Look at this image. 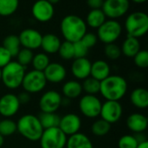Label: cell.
I'll use <instances>...</instances> for the list:
<instances>
[{
  "mask_svg": "<svg viewBox=\"0 0 148 148\" xmlns=\"http://www.w3.org/2000/svg\"><path fill=\"white\" fill-rule=\"evenodd\" d=\"M111 129V124L105 121L102 119L96 120L91 126V132L97 137H102L107 135Z\"/></svg>",
  "mask_w": 148,
  "mask_h": 148,
  "instance_id": "cell-30",
  "label": "cell"
},
{
  "mask_svg": "<svg viewBox=\"0 0 148 148\" xmlns=\"http://www.w3.org/2000/svg\"><path fill=\"white\" fill-rule=\"evenodd\" d=\"M122 33V26L117 20H106L97 29V37L105 44L115 42Z\"/></svg>",
  "mask_w": 148,
  "mask_h": 148,
  "instance_id": "cell-6",
  "label": "cell"
},
{
  "mask_svg": "<svg viewBox=\"0 0 148 148\" xmlns=\"http://www.w3.org/2000/svg\"><path fill=\"white\" fill-rule=\"evenodd\" d=\"M3 143H4V137H3V136L0 134V148L3 147Z\"/></svg>",
  "mask_w": 148,
  "mask_h": 148,
  "instance_id": "cell-46",
  "label": "cell"
},
{
  "mask_svg": "<svg viewBox=\"0 0 148 148\" xmlns=\"http://www.w3.org/2000/svg\"><path fill=\"white\" fill-rule=\"evenodd\" d=\"M137 148H148V141L147 140H145L143 142L139 143Z\"/></svg>",
  "mask_w": 148,
  "mask_h": 148,
  "instance_id": "cell-45",
  "label": "cell"
},
{
  "mask_svg": "<svg viewBox=\"0 0 148 148\" xmlns=\"http://www.w3.org/2000/svg\"><path fill=\"white\" fill-rule=\"evenodd\" d=\"M38 118L43 129H47L58 127L61 117L56 113H41Z\"/></svg>",
  "mask_w": 148,
  "mask_h": 148,
  "instance_id": "cell-28",
  "label": "cell"
},
{
  "mask_svg": "<svg viewBox=\"0 0 148 148\" xmlns=\"http://www.w3.org/2000/svg\"><path fill=\"white\" fill-rule=\"evenodd\" d=\"M107 20V17L102 11L101 9H95L91 10L87 17H86V24L87 26L92 28V29H98L105 21Z\"/></svg>",
  "mask_w": 148,
  "mask_h": 148,
  "instance_id": "cell-26",
  "label": "cell"
},
{
  "mask_svg": "<svg viewBox=\"0 0 148 148\" xmlns=\"http://www.w3.org/2000/svg\"><path fill=\"white\" fill-rule=\"evenodd\" d=\"M2 46L10 52L12 57H16L19 50L21 49V43H20L18 36H16V35L7 36L3 39Z\"/></svg>",
  "mask_w": 148,
  "mask_h": 148,
  "instance_id": "cell-27",
  "label": "cell"
},
{
  "mask_svg": "<svg viewBox=\"0 0 148 148\" xmlns=\"http://www.w3.org/2000/svg\"><path fill=\"white\" fill-rule=\"evenodd\" d=\"M130 101L139 109H146L148 107V91L144 88H137L130 94Z\"/></svg>",
  "mask_w": 148,
  "mask_h": 148,
  "instance_id": "cell-24",
  "label": "cell"
},
{
  "mask_svg": "<svg viewBox=\"0 0 148 148\" xmlns=\"http://www.w3.org/2000/svg\"><path fill=\"white\" fill-rule=\"evenodd\" d=\"M123 114V108L120 101H106L102 103L100 116L101 119L114 124L118 122Z\"/></svg>",
  "mask_w": 148,
  "mask_h": 148,
  "instance_id": "cell-12",
  "label": "cell"
},
{
  "mask_svg": "<svg viewBox=\"0 0 148 148\" xmlns=\"http://www.w3.org/2000/svg\"><path fill=\"white\" fill-rule=\"evenodd\" d=\"M127 127L134 134H141L147 129V117L140 113L131 114L127 119Z\"/></svg>",
  "mask_w": 148,
  "mask_h": 148,
  "instance_id": "cell-19",
  "label": "cell"
},
{
  "mask_svg": "<svg viewBox=\"0 0 148 148\" xmlns=\"http://www.w3.org/2000/svg\"><path fill=\"white\" fill-rule=\"evenodd\" d=\"M135 65L140 69H147L148 67V51L146 49H140L134 56Z\"/></svg>",
  "mask_w": 148,
  "mask_h": 148,
  "instance_id": "cell-38",
  "label": "cell"
},
{
  "mask_svg": "<svg viewBox=\"0 0 148 148\" xmlns=\"http://www.w3.org/2000/svg\"><path fill=\"white\" fill-rule=\"evenodd\" d=\"M111 68L109 64L104 60H97L91 64L90 76L99 82L103 81L110 75Z\"/></svg>",
  "mask_w": 148,
  "mask_h": 148,
  "instance_id": "cell-21",
  "label": "cell"
},
{
  "mask_svg": "<svg viewBox=\"0 0 148 148\" xmlns=\"http://www.w3.org/2000/svg\"><path fill=\"white\" fill-rule=\"evenodd\" d=\"M85 20L76 15H68L62 19L60 29L65 41L72 43L78 42L87 32Z\"/></svg>",
  "mask_w": 148,
  "mask_h": 148,
  "instance_id": "cell-2",
  "label": "cell"
},
{
  "mask_svg": "<svg viewBox=\"0 0 148 148\" xmlns=\"http://www.w3.org/2000/svg\"><path fill=\"white\" fill-rule=\"evenodd\" d=\"M16 132V122L10 118L0 120V134L3 137H9Z\"/></svg>",
  "mask_w": 148,
  "mask_h": 148,
  "instance_id": "cell-33",
  "label": "cell"
},
{
  "mask_svg": "<svg viewBox=\"0 0 148 148\" xmlns=\"http://www.w3.org/2000/svg\"><path fill=\"white\" fill-rule=\"evenodd\" d=\"M130 8L129 0H104L101 10L106 17L116 20L125 16Z\"/></svg>",
  "mask_w": 148,
  "mask_h": 148,
  "instance_id": "cell-10",
  "label": "cell"
},
{
  "mask_svg": "<svg viewBox=\"0 0 148 148\" xmlns=\"http://www.w3.org/2000/svg\"><path fill=\"white\" fill-rule=\"evenodd\" d=\"M100 82L96 79L89 76L83 80V82L82 83V91L85 92V95H96L100 93Z\"/></svg>",
  "mask_w": 148,
  "mask_h": 148,
  "instance_id": "cell-31",
  "label": "cell"
},
{
  "mask_svg": "<svg viewBox=\"0 0 148 148\" xmlns=\"http://www.w3.org/2000/svg\"><path fill=\"white\" fill-rule=\"evenodd\" d=\"M61 43L62 42L56 35L52 33H48L42 36L40 48H42V49L45 54L52 55L58 52Z\"/></svg>",
  "mask_w": 148,
  "mask_h": 148,
  "instance_id": "cell-20",
  "label": "cell"
},
{
  "mask_svg": "<svg viewBox=\"0 0 148 148\" xmlns=\"http://www.w3.org/2000/svg\"><path fill=\"white\" fill-rule=\"evenodd\" d=\"M25 73V67L16 61H11L2 69L1 82L8 89H16L21 87Z\"/></svg>",
  "mask_w": 148,
  "mask_h": 148,
  "instance_id": "cell-4",
  "label": "cell"
},
{
  "mask_svg": "<svg viewBox=\"0 0 148 148\" xmlns=\"http://www.w3.org/2000/svg\"><path fill=\"white\" fill-rule=\"evenodd\" d=\"M68 137L58 127L44 129L40 139L41 148H65Z\"/></svg>",
  "mask_w": 148,
  "mask_h": 148,
  "instance_id": "cell-7",
  "label": "cell"
},
{
  "mask_svg": "<svg viewBox=\"0 0 148 148\" xmlns=\"http://www.w3.org/2000/svg\"><path fill=\"white\" fill-rule=\"evenodd\" d=\"M92 62L87 58H75L71 65V73L77 80H85L90 76Z\"/></svg>",
  "mask_w": 148,
  "mask_h": 148,
  "instance_id": "cell-18",
  "label": "cell"
},
{
  "mask_svg": "<svg viewBox=\"0 0 148 148\" xmlns=\"http://www.w3.org/2000/svg\"><path fill=\"white\" fill-rule=\"evenodd\" d=\"M74 46V56L75 58H82L86 57L88 53V48L80 40L73 43Z\"/></svg>",
  "mask_w": 148,
  "mask_h": 148,
  "instance_id": "cell-39",
  "label": "cell"
},
{
  "mask_svg": "<svg viewBox=\"0 0 148 148\" xmlns=\"http://www.w3.org/2000/svg\"><path fill=\"white\" fill-rule=\"evenodd\" d=\"M66 148H94V145L88 135L82 133H77L67 139Z\"/></svg>",
  "mask_w": 148,
  "mask_h": 148,
  "instance_id": "cell-22",
  "label": "cell"
},
{
  "mask_svg": "<svg viewBox=\"0 0 148 148\" xmlns=\"http://www.w3.org/2000/svg\"><path fill=\"white\" fill-rule=\"evenodd\" d=\"M43 130L38 116L31 114H23L16 122V131L29 141L39 140Z\"/></svg>",
  "mask_w": 148,
  "mask_h": 148,
  "instance_id": "cell-3",
  "label": "cell"
},
{
  "mask_svg": "<svg viewBox=\"0 0 148 148\" xmlns=\"http://www.w3.org/2000/svg\"><path fill=\"white\" fill-rule=\"evenodd\" d=\"M104 54L107 58L109 60H117L121 56V48L116 43H108L105 45L104 48Z\"/></svg>",
  "mask_w": 148,
  "mask_h": 148,
  "instance_id": "cell-36",
  "label": "cell"
},
{
  "mask_svg": "<svg viewBox=\"0 0 148 148\" xmlns=\"http://www.w3.org/2000/svg\"><path fill=\"white\" fill-rule=\"evenodd\" d=\"M58 127L67 137L71 136L80 132L82 127V119L76 114H67L60 118Z\"/></svg>",
  "mask_w": 148,
  "mask_h": 148,
  "instance_id": "cell-15",
  "label": "cell"
},
{
  "mask_svg": "<svg viewBox=\"0 0 148 148\" xmlns=\"http://www.w3.org/2000/svg\"><path fill=\"white\" fill-rule=\"evenodd\" d=\"M33 56H34V54L32 50L23 48L19 50L16 57V62L19 64H21L23 67H26L31 64Z\"/></svg>",
  "mask_w": 148,
  "mask_h": 148,
  "instance_id": "cell-35",
  "label": "cell"
},
{
  "mask_svg": "<svg viewBox=\"0 0 148 148\" xmlns=\"http://www.w3.org/2000/svg\"><path fill=\"white\" fill-rule=\"evenodd\" d=\"M134 3H146L147 0H132Z\"/></svg>",
  "mask_w": 148,
  "mask_h": 148,
  "instance_id": "cell-47",
  "label": "cell"
},
{
  "mask_svg": "<svg viewBox=\"0 0 148 148\" xmlns=\"http://www.w3.org/2000/svg\"><path fill=\"white\" fill-rule=\"evenodd\" d=\"M62 95L56 90L44 92L39 99V108L42 113H56L62 107Z\"/></svg>",
  "mask_w": 148,
  "mask_h": 148,
  "instance_id": "cell-11",
  "label": "cell"
},
{
  "mask_svg": "<svg viewBox=\"0 0 148 148\" xmlns=\"http://www.w3.org/2000/svg\"><path fill=\"white\" fill-rule=\"evenodd\" d=\"M134 136H135V138H136L138 143H140V142H143V141H145V140H147V138H146V136H145V134H144L143 133H141V134H136Z\"/></svg>",
  "mask_w": 148,
  "mask_h": 148,
  "instance_id": "cell-44",
  "label": "cell"
},
{
  "mask_svg": "<svg viewBox=\"0 0 148 148\" xmlns=\"http://www.w3.org/2000/svg\"><path fill=\"white\" fill-rule=\"evenodd\" d=\"M1 76H2V69H0V81H1Z\"/></svg>",
  "mask_w": 148,
  "mask_h": 148,
  "instance_id": "cell-49",
  "label": "cell"
},
{
  "mask_svg": "<svg viewBox=\"0 0 148 148\" xmlns=\"http://www.w3.org/2000/svg\"><path fill=\"white\" fill-rule=\"evenodd\" d=\"M11 61L12 56L10 52L3 46H0V69H3Z\"/></svg>",
  "mask_w": 148,
  "mask_h": 148,
  "instance_id": "cell-41",
  "label": "cell"
},
{
  "mask_svg": "<svg viewBox=\"0 0 148 148\" xmlns=\"http://www.w3.org/2000/svg\"><path fill=\"white\" fill-rule=\"evenodd\" d=\"M48 1L52 4H55V3H57L58 2H60V0H48Z\"/></svg>",
  "mask_w": 148,
  "mask_h": 148,
  "instance_id": "cell-48",
  "label": "cell"
},
{
  "mask_svg": "<svg viewBox=\"0 0 148 148\" xmlns=\"http://www.w3.org/2000/svg\"><path fill=\"white\" fill-rule=\"evenodd\" d=\"M62 59L69 61L75 58L74 56V46L73 43L68 41H64L61 43L59 50L57 52Z\"/></svg>",
  "mask_w": 148,
  "mask_h": 148,
  "instance_id": "cell-34",
  "label": "cell"
},
{
  "mask_svg": "<svg viewBox=\"0 0 148 148\" xmlns=\"http://www.w3.org/2000/svg\"><path fill=\"white\" fill-rule=\"evenodd\" d=\"M21 107L17 95L8 93L0 97V116L11 118L15 116Z\"/></svg>",
  "mask_w": 148,
  "mask_h": 148,
  "instance_id": "cell-14",
  "label": "cell"
},
{
  "mask_svg": "<svg viewBox=\"0 0 148 148\" xmlns=\"http://www.w3.org/2000/svg\"><path fill=\"white\" fill-rule=\"evenodd\" d=\"M125 29L128 36L140 38L148 31V16L143 11L130 13L125 20Z\"/></svg>",
  "mask_w": 148,
  "mask_h": 148,
  "instance_id": "cell-5",
  "label": "cell"
},
{
  "mask_svg": "<svg viewBox=\"0 0 148 148\" xmlns=\"http://www.w3.org/2000/svg\"><path fill=\"white\" fill-rule=\"evenodd\" d=\"M81 41L87 46V48L90 49V48L95 46V44L98 42V37L95 33L86 32V34H84V36L82 37Z\"/></svg>",
  "mask_w": 148,
  "mask_h": 148,
  "instance_id": "cell-40",
  "label": "cell"
},
{
  "mask_svg": "<svg viewBox=\"0 0 148 148\" xmlns=\"http://www.w3.org/2000/svg\"><path fill=\"white\" fill-rule=\"evenodd\" d=\"M42 37V35L35 29H25L18 36L21 46L32 51L40 48Z\"/></svg>",
  "mask_w": 148,
  "mask_h": 148,
  "instance_id": "cell-16",
  "label": "cell"
},
{
  "mask_svg": "<svg viewBox=\"0 0 148 148\" xmlns=\"http://www.w3.org/2000/svg\"><path fill=\"white\" fill-rule=\"evenodd\" d=\"M19 0H0V16H10L18 9Z\"/></svg>",
  "mask_w": 148,
  "mask_h": 148,
  "instance_id": "cell-29",
  "label": "cell"
},
{
  "mask_svg": "<svg viewBox=\"0 0 148 148\" xmlns=\"http://www.w3.org/2000/svg\"><path fill=\"white\" fill-rule=\"evenodd\" d=\"M138 141L134 135L125 134L119 139L118 147L119 148H137Z\"/></svg>",
  "mask_w": 148,
  "mask_h": 148,
  "instance_id": "cell-37",
  "label": "cell"
},
{
  "mask_svg": "<svg viewBox=\"0 0 148 148\" xmlns=\"http://www.w3.org/2000/svg\"><path fill=\"white\" fill-rule=\"evenodd\" d=\"M127 80L118 75H110L100 82V94L106 101H120L127 94Z\"/></svg>",
  "mask_w": 148,
  "mask_h": 148,
  "instance_id": "cell-1",
  "label": "cell"
},
{
  "mask_svg": "<svg viewBox=\"0 0 148 148\" xmlns=\"http://www.w3.org/2000/svg\"><path fill=\"white\" fill-rule=\"evenodd\" d=\"M121 50V54L125 56L134 58V56L140 50V42L139 38L127 36V37L122 42Z\"/></svg>",
  "mask_w": 148,
  "mask_h": 148,
  "instance_id": "cell-25",
  "label": "cell"
},
{
  "mask_svg": "<svg viewBox=\"0 0 148 148\" xmlns=\"http://www.w3.org/2000/svg\"><path fill=\"white\" fill-rule=\"evenodd\" d=\"M33 17L40 23L49 22L55 15V8L48 0H37L31 8Z\"/></svg>",
  "mask_w": 148,
  "mask_h": 148,
  "instance_id": "cell-13",
  "label": "cell"
},
{
  "mask_svg": "<svg viewBox=\"0 0 148 148\" xmlns=\"http://www.w3.org/2000/svg\"><path fill=\"white\" fill-rule=\"evenodd\" d=\"M49 63H50L49 57L44 52H40V53L34 55L32 62H31L33 69L42 71V72H43V70L48 67Z\"/></svg>",
  "mask_w": 148,
  "mask_h": 148,
  "instance_id": "cell-32",
  "label": "cell"
},
{
  "mask_svg": "<svg viewBox=\"0 0 148 148\" xmlns=\"http://www.w3.org/2000/svg\"><path fill=\"white\" fill-rule=\"evenodd\" d=\"M43 74L47 82L56 84L65 80L67 76V70L65 67L59 62H50L43 70Z\"/></svg>",
  "mask_w": 148,
  "mask_h": 148,
  "instance_id": "cell-17",
  "label": "cell"
},
{
  "mask_svg": "<svg viewBox=\"0 0 148 148\" xmlns=\"http://www.w3.org/2000/svg\"><path fill=\"white\" fill-rule=\"evenodd\" d=\"M47 85V80L44 76L43 72L32 69L26 72L22 82L23 91L31 94H36L42 92Z\"/></svg>",
  "mask_w": 148,
  "mask_h": 148,
  "instance_id": "cell-8",
  "label": "cell"
},
{
  "mask_svg": "<svg viewBox=\"0 0 148 148\" xmlns=\"http://www.w3.org/2000/svg\"><path fill=\"white\" fill-rule=\"evenodd\" d=\"M17 98H18V100H19V102L21 103V105H22V104H27L28 102L30 101V99H31L30 95H29V93L25 92V91L20 93V94L17 95Z\"/></svg>",
  "mask_w": 148,
  "mask_h": 148,
  "instance_id": "cell-43",
  "label": "cell"
},
{
  "mask_svg": "<svg viewBox=\"0 0 148 148\" xmlns=\"http://www.w3.org/2000/svg\"><path fill=\"white\" fill-rule=\"evenodd\" d=\"M102 102L96 95H84L79 100V109L83 116L95 119L100 116Z\"/></svg>",
  "mask_w": 148,
  "mask_h": 148,
  "instance_id": "cell-9",
  "label": "cell"
},
{
  "mask_svg": "<svg viewBox=\"0 0 148 148\" xmlns=\"http://www.w3.org/2000/svg\"><path fill=\"white\" fill-rule=\"evenodd\" d=\"M104 0H87V3L91 10L101 9Z\"/></svg>",
  "mask_w": 148,
  "mask_h": 148,
  "instance_id": "cell-42",
  "label": "cell"
},
{
  "mask_svg": "<svg viewBox=\"0 0 148 148\" xmlns=\"http://www.w3.org/2000/svg\"><path fill=\"white\" fill-rule=\"evenodd\" d=\"M62 93L65 98L69 100L79 98L83 93L82 83L77 80H69L62 85Z\"/></svg>",
  "mask_w": 148,
  "mask_h": 148,
  "instance_id": "cell-23",
  "label": "cell"
}]
</instances>
